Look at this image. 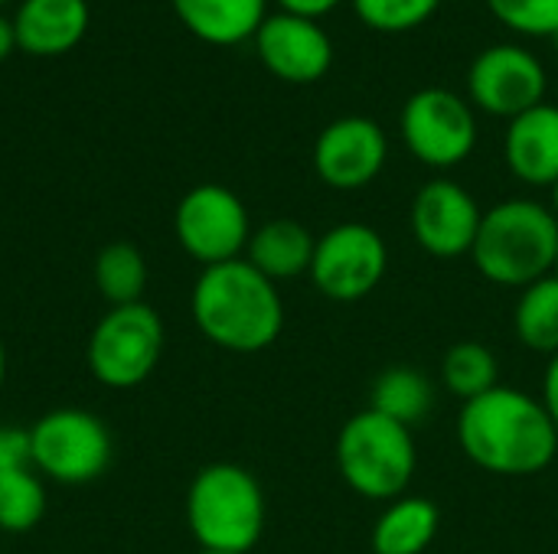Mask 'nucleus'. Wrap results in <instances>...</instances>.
<instances>
[{
    "instance_id": "2f4dec72",
    "label": "nucleus",
    "mask_w": 558,
    "mask_h": 554,
    "mask_svg": "<svg viewBox=\"0 0 558 554\" xmlns=\"http://www.w3.org/2000/svg\"><path fill=\"white\" fill-rule=\"evenodd\" d=\"M549 209H553V216L558 219V180L553 183V202H549Z\"/></svg>"
},
{
    "instance_id": "a211bd4d",
    "label": "nucleus",
    "mask_w": 558,
    "mask_h": 554,
    "mask_svg": "<svg viewBox=\"0 0 558 554\" xmlns=\"http://www.w3.org/2000/svg\"><path fill=\"white\" fill-rule=\"evenodd\" d=\"M180 23L203 42L235 46L255 39L268 16V0H170Z\"/></svg>"
},
{
    "instance_id": "dca6fc26",
    "label": "nucleus",
    "mask_w": 558,
    "mask_h": 554,
    "mask_svg": "<svg viewBox=\"0 0 558 554\" xmlns=\"http://www.w3.org/2000/svg\"><path fill=\"white\" fill-rule=\"evenodd\" d=\"M16 46L29 56H62L75 49L88 29L85 0H23L13 13Z\"/></svg>"
},
{
    "instance_id": "aec40b11",
    "label": "nucleus",
    "mask_w": 558,
    "mask_h": 554,
    "mask_svg": "<svg viewBox=\"0 0 558 554\" xmlns=\"http://www.w3.org/2000/svg\"><path fill=\"white\" fill-rule=\"evenodd\" d=\"M369 408L412 431L432 415L435 385L415 366H389L376 376L369 389Z\"/></svg>"
},
{
    "instance_id": "c756f323",
    "label": "nucleus",
    "mask_w": 558,
    "mask_h": 554,
    "mask_svg": "<svg viewBox=\"0 0 558 554\" xmlns=\"http://www.w3.org/2000/svg\"><path fill=\"white\" fill-rule=\"evenodd\" d=\"M13 49H16V29H13V20L0 16V59H7Z\"/></svg>"
},
{
    "instance_id": "4be33fe9",
    "label": "nucleus",
    "mask_w": 558,
    "mask_h": 554,
    "mask_svg": "<svg viewBox=\"0 0 558 554\" xmlns=\"http://www.w3.org/2000/svg\"><path fill=\"white\" fill-rule=\"evenodd\" d=\"M95 287L111 307L141 304L147 291V258L131 242H111L95 255Z\"/></svg>"
},
{
    "instance_id": "f257e3e1",
    "label": "nucleus",
    "mask_w": 558,
    "mask_h": 554,
    "mask_svg": "<svg viewBox=\"0 0 558 554\" xmlns=\"http://www.w3.org/2000/svg\"><path fill=\"white\" fill-rule=\"evenodd\" d=\"M458 444L474 467L494 477H536L556 460L558 431L539 398L497 385L464 402Z\"/></svg>"
},
{
    "instance_id": "20e7f679",
    "label": "nucleus",
    "mask_w": 558,
    "mask_h": 554,
    "mask_svg": "<svg viewBox=\"0 0 558 554\" xmlns=\"http://www.w3.org/2000/svg\"><path fill=\"white\" fill-rule=\"evenodd\" d=\"M265 493L239 464L203 467L186 493V526L199 549L248 554L265 532Z\"/></svg>"
},
{
    "instance_id": "f8f14e48",
    "label": "nucleus",
    "mask_w": 558,
    "mask_h": 554,
    "mask_svg": "<svg viewBox=\"0 0 558 554\" xmlns=\"http://www.w3.org/2000/svg\"><path fill=\"white\" fill-rule=\"evenodd\" d=\"M389 160L386 131L363 114L330 121L314 140V173L340 193L369 186Z\"/></svg>"
},
{
    "instance_id": "412c9836",
    "label": "nucleus",
    "mask_w": 558,
    "mask_h": 554,
    "mask_svg": "<svg viewBox=\"0 0 558 554\" xmlns=\"http://www.w3.org/2000/svg\"><path fill=\"white\" fill-rule=\"evenodd\" d=\"M517 340L543 356H558V274H546L520 291L513 310Z\"/></svg>"
},
{
    "instance_id": "f03ea898",
    "label": "nucleus",
    "mask_w": 558,
    "mask_h": 554,
    "mask_svg": "<svg viewBox=\"0 0 558 554\" xmlns=\"http://www.w3.org/2000/svg\"><path fill=\"white\" fill-rule=\"evenodd\" d=\"M190 313L213 346L239 356L275 346L284 330V300L278 284L245 258L203 268L190 294Z\"/></svg>"
},
{
    "instance_id": "72a5a7b5",
    "label": "nucleus",
    "mask_w": 558,
    "mask_h": 554,
    "mask_svg": "<svg viewBox=\"0 0 558 554\" xmlns=\"http://www.w3.org/2000/svg\"><path fill=\"white\" fill-rule=\"evenodd\" d=\"M553 274H558V255H556V271H553Z\"/></svg>"
},
{
    "instance_id": "e433bc0d",
    "label": "nucleus",
    "mask_w": 558,
    "mask_h": 554,
    "mask_svg": "<svg viewBox=\"0 0 558 554\" xmlns=\"http://www.w3.org/2000/svg\"><path fill=\"white\" fill-rule=\"evenodd\" d=\"M458 3H461V0H458Z\"/></svg>"
},
{
    "instance_id": "cd10ccee",
    "label": "nucleus",
    "mask_w": 558,
    "mask_h": 554,
    "mask_svg": "<svg viewBox=\"0 0 558 554\" xmlns=\"http://www.w3.org/2000/svg\"><path fill=\"white\" fill-rule=\"evenodd\" d=\"M284 13H294V16H307V20H320L327 16L330 10H337L343 0H278Z\"/></svg>"
},
{
    "instance_id": "ddd939ff",
    "label": "nucleus",
    "mask_w": 558,
    "mask_h": 554,
    "mask_svg": "<svg viewBox=\"0 0 558 554\" xmlns=\"http://www.w3.org/2000/svg\"><path fill=\"white\" fill-rule=\"evenodd\" d=\"M477 199L454 180H428L412 199V238L432 258H464L471 255L481 232Z\"/></svg>"
},
{
    "instance_id": "2eb2a0df",
    "label": "nucleus",
    "mask_w": 558,
    "mask_h": 554,
    "mask_svg": "<svg viewBox=\"0 0 558 554\" xmlns=\"http://www.w3.org/2000/svg\"><path fill=\"white\" fill-rule=\"evenodd\" d=\"M504 160L526 186H549L558 180V104H536L507 124Z\"/></svg>"
},
{
    "instance_id": "5701e85b",
    "label": "nucleus",
    "mask_w": 558,
    "mask_h": 554,
    "mask_svg": "<svg viewBox=\"0 0 558 554\" xmlns=\"http://www.w3.org/2000/svg\"><path fill=\"white\" fill-rule=\"evenodd\" d=\"M441 382L454 398L474 402L500 385V362L490 346L477 340H461L441 359Z\"/></svg>"
},
{
    "instance_id": "f704fd0d",
    "label": "nucleus",
    "mask_w": 558,
    "mask_h": 554,
    "mask_svg": "<svg viewBox=\"0 0 558 554\" xmlns=\"http://www.w3.org/2000/svg\"><path fill=\"white\" fill-rule=\"evenodd\" d=\"M553 42H556V56H558V36H556V39H553Z\"/></svg>"
},
{
    "instance_id": "f3484780",
    "label": "nucleus",
    "mask_w": 558,
    "mask_h": 554,
    "mask_svg": "<svg viewBox=\"0 0 558 554\" xmlns=\"http://www.w3.org/2000/svg\"><path fill=\"white\" fill-rule=\"evenodd\" d=\"M314 248H317V235H311L307 225H301L298 219H271L252 229L245 261L278 284L311 274Z\"/></svg>"
},
{
    "instance_id": "6e6552de",
    "label": "nucleus",
    "mask_w": 558,
    "mask_h": 554,
    "mask_svg": "<svg viewBox=\"0 0 558 554\" xmlns=\"http://www.w3.org/2000/svg\"><path fill=\"white\" fill-rule=\"evenodd\" d=\"M399 124L409 153L432 170H451L477 147L474 104L441 85L418 88L405 101Z\"/></svg>"
},
{
    "instance_id": "9d476101",
    "label": "nucleus",
    "mask_w": 558,
    "mask_h": 554,
    "mask_svg": "<svg viewBox=\"0 0 558 554\" xmlns=\"http://www.w3.org/2000/svg\"><path fill=\"white\" fill-rule=\"evenodd\" d=\"M389 271L386 238L366 222H340L317 238L311 284L337 304L369 297Z\"/></svg>"
},
{
    "instance_id": "1a4fd4ad",
    "label": "nucleus",
    "mask_w": 558,
    "mask_h": 554,
    "mask_svg": "<svg viewBox=\"0 0 558 554\" xmlns=\"http://www.w3.org/2000/svg\"><path fill=\"white\" fill-rule=\"evenodd\" d=\"M173 232L180 248L203 268L245 258L252 238V219L245 202L219 183L193 186L173 212Z\"/></svg>"
},
{
    "instance_id": "473e14b6",
    "label": "nucleus",
    "mask_w": 558,
    "mask_h": 554,
    "mask_svg": "<svg viewBox=\"0 0 558 554\" xmlns=\"http://www.w3.org/2000/svg\"><path fill=\"white\" fill-rule=\"evenodd\" d=\"M196 554H229V552H209V549H199Z\"/></svg>"
},
{
    "instance_id": "7c9ffc66",
    "label": "nucleus",
    "mask_w": 558,
    "mask_h": 554,
    "mask_svg": "<svg viewBox=\"0 0 558 554\" xmlns=\"http://www.w3.org/2000/svg\"><path fill=\"white\" fill-rule=\"evenodd\" d=\"M3 382H7V349L0 343V392H3Z\"/></svg>"
},
{
    "instance_id": "7ed1b4c3",
    "label": "nucleus",
    "mask_w": 558,
    "mask_h": 554,
    "mask_svg": "<svg viewBox=\"0 0 558 554\" xmlns=\"http://www.w3.org/2000/svg\"><path fill=\"white\" fill-rule=\"evenodd\" d=\"M558 219L536 199H504L481 219L471 261L497 287H530L556 271Z\"/></svg>"
},
{
    "instance_id": "bb28decb",
    "label": "nucleus",
    "mask_w": 558,
    "mask_h": 554,
    "mask_svg": "<svg viewBox=\"0 0 558 554\" xmlns=\"http://www.w3.org/2000/svg\"><path fill=\"white\" fill-rule=\"evenodd\" d=\"M29 467V431L0 424V477Z\"/></svg>"
},
{
    "instance_id": "423d86ee",
    "label": "nucleus",
    "mask_w": 558,
    "mask_h": 554,
    "mask_svg": "<svg viewBox=\"0 0 558 554\" xmlns=\"http://www.w3.org/2000/svg\"><path fill=\"white\" fill-rule=\"evenodd\" d=\"M163 343V320L150 304L108 307L88 336L85 362L92 379L105 389H134L154 376Z\"/></svg>"
},
{
    "instance_id": "c9c22d12",
    "label": "nucleus",
    "mask_w": 558,
    "mask_h": 554,
    "mask_svg": "<svg viewBox=\"0 0 558 554\" xmlns=\"http://www.w3.org/2000/svg\"><path fill=\"white\" fill-rule=\"evenodd\" d=\"M3 3H10V0H0V7H3Z\"/></svg>"
},
{
    "instance_id": "6ab92c4d",
    "label": "nucleus",
    "mask_w": 558,
    "mask_h": 554,
    "mask_svg": "<svg viewBox=\"0 0 558 554\" xmlns=\"http://www.w3.org/2000/svg\"><path fill=\"white\" fill-rule=\"evenodd\" d=\"M441 529V513L425 496L392 500L373 526L376 554H425Z\"/></svg>"
},
{
    "instance_id": "9b49d317",
    "label": "nucleus",
    "mask_w": 558,
    "mask_h": 554,
    "mask_svg": "<svg viewBox=\"0 0 558 554\" xmlns=\"http://www.w3.org/2000/svg\"><path fill=\"white\" fill-rule=\"evenodd\" d=\"M549 75L539 56L523 46L500 42L474 56L468 69V98L474 108L494 118H520L546 101Z\"/></svg>"
},
{
    "instance_id": "a878e982",
    "label": "nucleus",
    "mask_w": 558,
    "mask_h": 554,
    "mask_svg": "<svg viewBox=\"0 0 558 554\" xmlns=\"http://www.w3.org/2000/svg\"><path fill=\"white\" fill-rule=\"evenodd\" d=\"M487 7L520 36H558V0H487Z\"/></svg>"
},
{
    "instance_id": "4468645a",
    "label": "nucleus",
    "mask_w": 558,
    "mask_h": 554,
    "mask_svg": "<svg viewBox=\"0 0 558 554\" xmlns=\"http://www.w3.org/2000/svg\"><path fill=\"white\" fill-rule=\"evenodd\" d=\"M255 52L262 65L291 85L320 82L333 65V42L317 20L294 13H268L255 33Z\"/></svg>"
},
{
    "instance_id": "c85d7f7f",
    "label": "nucleus",
    "mask_w": 558,
    "mask_h": 554,
    "mask_svg": "<svg viewBox=\"0 0 558 554\" xmlns=\"http://www.w3.org/2000/svg\"><path fill=\"white\" fill-rule=\"evenodd\" d=\"M543 408L549 411V418H553V424H556L558 431V356L549 359V366H546V376H543Z\"/></svg>"
},
{
    "instance_id": "39448f33",
    "label": "nucleus",
    "mask_w": 558,
    "mask_h": 554,
    "mask_svg": "<svg viewBox=\"0 0 558 554\" xmlns=\"http://www.w3.org/2000/svg\"><path fill=\"white\" fill-rule=\"evenodd\" d=\"M415 467L418 451L412 431L373 408L356 411L337 434L340 480L363 500L392 503L405 496Z\"/></svg>"
},
{
    "instance_id": "b1692460",
    "label": "nucleus",
    "mask_w": 558,
    "mask_h": 554,
    "mask_svg": "<svg viewBox=\"0 0 558 554\" xmlns=\"http://www.w3.org/2000/svg\"><path fill=\"white\" fill-rule=\"evenodd\" d=\"M49 509L46 483L33 467L0 477V532L26 535L33 532Z\"/></svg>"
},
{
    "instance_id": "0eeeda50",
    "label": "nucleus",
    "mask_w": 558,
    "mask_h": 554,
    "mask_svg": "<svg viewBox=\"0 0 558 554\" xmlns=\"http://www.w3.org/2000/svg\"><path fill=\"white\" fill-rule=\"evenodd\" d=\"M114 444L108 424L85 408L46 411L29 428V467L52 483H95L111 464Z\"/></svg>"
},
{
    "instance_id": "393cba45",
    "label": "nucleus",
    "mask_w": 558,
    "mask_h": 554,
    "mask_svg": "<svg viewBox=\"0 0 558 554\" xmlns=\"http://www.w3.org/2000/svg\"><path fill=\"white\" fill-rule=\"evenodd\" d=\"M441 0H353L363 26L376 33H409L438 13Z\"/></svg>"
}]
</instances>
